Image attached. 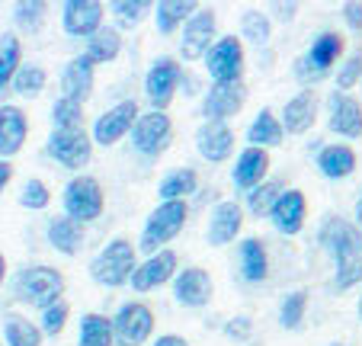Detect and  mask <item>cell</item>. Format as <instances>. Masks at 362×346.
<instances>
[{
  "mask_svg": "<svg viewBox=\"0 0 362 346\" xmlns=\"http://www.w3.org/2000/svg\"><path fill=\"white\" fill-rule=\"evenodd\" d=\"M135 270H138V253L132 247V241H125V238L110 241L90 260V279L96 285H106V289H119V285L132 282Z\"/></svg>",
  "mask_w": 362,
  "mask_h": 346,
  "instance_id": "obj_1",
  "label": "cell"
},
{
  "mask_svg": "<svg viewBox=\"0 0 362 346\" xmlns=\"http://www.w3.org/2000/svg\"><path fill=\"white\" fill-rule=\"evenodd\" d=\"M186 218H189V205L186 202H160L158 209L148 215V221H144L141 228V250L148 253H158V250H167L164 244H170L173 238H177L180 231L186 228Z\"/></svg>",
  "mask_w": 362,
  "mask_h": 346,
  "instance_id": "obj_2",
  "label": "cell"
},
{
  "mask_svg": "<svg viewBox=\"0 0 362 346\" xmlns=\"http://www.w3.org/2000/svg\"><path fill=\"white\" fill-rule=\"evenodd\" d=\"M64 295V276L55 266H29L16 276V299L33 308H52Z\"/></svg>",
  "mask_w": 362,
  "mask_h": 346,
  "instance_id": "obj_3",
  "label": "cell"
},
{
  "mask_svg": "<svg viewBox=\"0 0 362 346\" xmlns=\"http://www.w3.org/2000/svg\"><path fill=\"white\" fill-rule=\"evenodd\" d=\"M343 48H346L343 35L334 33V29H324V33L317 35L315 42H311V48H308L298 62H295V74H298V81L301 83H311V81H321V77H327L330 68L340 62Z\"/></svg>",
  "mask_w": 362,
  "mask_h": 346,
  "instance_id": "obj_4",
  "label": "cell"
},
{
  "mask_svg": "<svg viewBox=\"0 0 362 346\" xmlns=\"http://www.w3.org/2000/svg\"><path fill=\"white\" fill-rule=\"evenodd\" d=\"M62 205H64V215L74 218V221L87 224V221H96L106 209V196H103V186L96 177L90 173H77L68 186H64V196H62Z\"/></svg>",
  "mask_w": 362,
  "mask_h": 346,
  "instance_id": "obj_5",
  "label": "cell"
},
{
  "mask_svg": "<svg viewBox=\"0 0 362 346\" xmlns=\"http://www.w3.org/2000/svg\"><path fill=\"white\" fill-rule=\"evenodd\" d=\"M202 62H205L209 77H212V83H240L244 81L247 54H244L240 39H234V35H221V39L209 48V54H205Z\"/></svg>",
  "mask_w": 362,
  "mask_h": 346,
  "instance_id": "obj_6",
  "label": "cell"
},
{
  "mask_svg": "<svg viewBox=\"0 0 362 346\" xmlns=\"http://www.w3.org/2000/svg\"><path fill=\"white\" fill-rule=\"evenodd\" d=\"M180 81H183V68L177 64V58H170V54L154 58V64H151L148 74H144V96H148L151 109L167 113V106H170L173 96H177Z\"/></svg>",
  "mask_w": 362,
  "mask_h": 346,
  "instance_id": "obj_7",
  "label": "cell"
},
{
  "mask_svg": "<svg viewBox=\"0 0 362 346\" xmlns=\"http://www.w3.org/2000/svg\"><path fill=\"white\" fill-rule=\"evenodd\" d=\"M116 346H144L154 333V311L144 301H125L112 318Z\"/></svg>",
  "mask_w": 362,
  "mask_h": 346,
  "instance_id": "obj_8",
  "label": "cell"
},
{
  "mask_svg": "<svg viewBox=\"0 0 362 346\" xmlns=\"http://www.w3.org/2000/svg\"><path fill=\"white\" fill-rule=\"evenodd\" d=\"M48 154L62 167L81 170L93 157V135L87 129H55L48 135Z\"/></svg>",
  "mask_w": 362,
  "mask_h": 346,
  "instance_id": "obj_9",
  "label": "cell"
},
{
  "mask_svg": "<svg viewBox=\"0 0 362 346\" xmlns=\"http://www.w3.org/2000/svg\"><path fill=\"white\" fill-rule=\"evenodd\" d=\"M138 115H141V109H138L135 100H119L116 106H110L103 115H96L93 132H90V135H93V144H103V148L119 144L132 129H135Z\"/></svg>",
  "mask_w": 362,
  "mask_h": 346,
  "instance_id": "obj_10",
  "label": "cell"
},
{
  "mask_svg": "<svg viewBox=\"0 0 362 346\" xmlns=\"http://www.w3.org/2000/svg\"><path fill=\"white\" fill-rule=\"evenodd\" d=\"M173 138V122L167 113H158V109H151V113H141L138 115L135 129H132V144H135L138 154L144 157H158L167 151Z\"/></svg>",
  "mask_w": 362,
  "mask_h": 346,
  "instance_id": "obj_11",
  "label": "cell"
},
{
  "mask_svg": "<svg viewBox=\"0 0 362 346\" xmlns=\"http://www.w3.org/2000/svg\"><path fill=\"white\" fill-rule=\"evenodd\" d=\"M218 42V16L215 10L199 7L192 20L183 26V39H180V54L186 62H199L209 54V48Z\"/></svg>",
  "mask_w": 362,
  "mask_h": 346,
  "instance_id": "obj_12",
  "label": "cell"
},
{
  "mask_svg": "<svg viewBox=\"0 0 362 346\" xmlns=\"http://www.w3.org/2000/svg\"><path fill=\"white\" fill-rule=\"evenodd\" d=\"M247 103V87L240 83H212L202 100L205 122H228L231 115H238Z\"/></svg>",
  "mask_w": 362,
  "mask_h": 346,
  "instance_id": "obj_13",
  "label": "cell"
},
{
  "mask_svg": "<svg viewBox=\"0 0 362 346\" xmlns=\"http://www.w3.org/2000/svg\"><path fill=\"white\" fill-rule=\"evenodd\" d=\"M103 16L100 0H68L62 7V26L74 39H90L103 29Z\"/></svg>",
  "mask_w": 362,
  "mask_h": 346,
  "instance_id": "obj_14",
  "label": "cell"
},
{
  "mask_svg": "<svg viewBox=\"0 0 362 346\" xmlns=\"http://www.w3.org/2000/svg\"><path fill=\"white\" fill-rule=\"evenodd\" d=\"M177 253L173 250H158V253H151L144 263H138L135 276H132V289L135 292H151V289H160V285L173 282L177 279Z\"/></svg>",
  "mask_w": 362,
  "mask_h": 346,
  "instance_id": "obj_15",
  "label": "cell"
},
{
  "mask_svg": "<svg viewBox=\"0 0 362 346\" xmlns=\"http://www.w3.org/2000/svg\"><path fill=\"white\" fill-rule=\"evenodd\" d=\"M212 292H215V282L202 266H186L173 279V299L183 308H205L212 301Z\"/></svg>",
  "mask_w": 362,
  "mask_h": 346,
  "instance_id": "obj_16",
  "label": "cell"
},
{
  "mask_svg": "<svg viewBox=\"0 0 362 346\" xmlns=\"http://www.w3.org/2000/svg\"><path fill=\"white\" fill-rule=\"evenodd\" d=\"M317 244H321L337 263V260L346 257V253L362 250V234L346 218H327V221L321 224V231H317Z\"/></svg>",
  "mask_w": 362,
  "mask_h": 346,
  "instance_id": "obj_17",
  "label": "cell"
},
{
  "mask_svg": "<svg viewBox=\"0 0 362 346\" xmlns=\"http://www.w3.org/2000/svg\"><path fill=\"white\" fill-rule=\"evenodd\" d=\"M269 151L263 148H244L238 157H234V167H231V183L238 190L250 192L257 186L267 183V173H269Z\"/></svg>",
  "mask_w": 362,
  "mask_h": 346,
  "instance_id": "obj_18",
  "label": "cell"
},
{
  "mask_svg": "<svg viewBox=\"0 0 362 346\" xmlns=\"http://www.w3.org/2000/svg\"><path fill=\"white\" fill-rule=\"evenodd\" d=\"M305 218H308V199H305V192L301 190H286L279 196V202L273 205V212H269L273 228L279 231V234H286V238L301 234Z\"/></svg>",
  "mask_w": 362,
  "mask_h": 346,
  "instance_id": "obj_19",
  "label": "cell"
},
{
  "mask_svg": "<svg viewBox=\"0 0 362 346\" xmlns=\"http://www.w3.org/2000/svg\"><path fill=\"white\" fill-rule=\"evenodd\" d=\"M240 228H244V209H240L234 199H225V202H218L212 209V215H209L205 238H209L212 247H225L238 238Z\"/></svg>",
  "mask_w": 362,
  "mask_h": 346,
  "instance_id": "obj_20",
  "label": "cell"
},
{
  "mask_svg": "<svg viewBox=\"0 0 362 346\" xmlns=\"http://www.w3.org/2000/svg\"><path fill=\"white\" fill-rule=\"evenodd\" d=\"M29 138V119L20 106L4 103L0 106V161H10L13 154H20L23 144Z\"/></svg>",
  "mask_w": 362,
  "mask_h": 346,
  "instance_id": "obj_21",
  "label": "cell"
},
{
  "mask_svg": "<svg viewBox=\"0 0 362 346\" xmlns=\"http://www.w3.org/2000/svg\"><path fill=\"white\" fill-rule=\"evenodd\" d=\"M196 151L209 163L228 161L234 151V132L228 129V122H202L196 129Z\"/></svg>",
  "mask_w": 362,
  "mask_h": 346,
  "instance_id": "obj_22",
  "label": "cell"
},
{
  "mask_svg": "<svg viewBox=\"0 0 362 346\" xmlns=\"http://www.w3.org/2000/svg\"><path fill=\"white\" fill-rule=\"evenodd\" d=\"M93 77H96V64L87 54L71 58L62 71V96H68L74 103H87L90 93H93Z\"/></svg>",
  "mask_w": 362,
  "mask_h": 346,
  "instance_id": "obj_23",
  "label": "cell"
},
{
  "mask_svg": "<svg viewBox=\"0 0 362 346\" xmlns=\"http://www.w3.org/2000/svg\"><path fill=\"white\" fill-rule=\"evenodd\" d=\"M327 125L343 138H362V103L349 93H334Z\"/></svg>",
  "mask_w": 362,
  "mask_h": 346,
  "instance_id": "obj_24",
  "label": "cell"
},
{
  "mask_svg": "<svg viewBox=\"0 0 362 346\" xmlns=\"http://www.w3.org/2000/svg\"><path fill=\"white\" fill-rule=\"evenodd\" d=\"M315 119H317V96L311 87L295 93L292 100L282 106V115H279L282 129L292 132V135H305V132L315 125Z\"/></svg>",
  "mask_w": 362,
  "mask_h": 346,
  "instance_id": "obj_25",
  "label": "cell"
},
{
  "mask_svg": "<svg viewBox=\"0 0 362 346\" xmlns=\"http://www.w3.org/2000/svg\"><path fill=\"white\" fill-rule=\"evenodd\" d=\"M45 238L58 253L74 257V253H81V247H83V224L74 221V218H68V215L52 218L45 228Z\"/></svg>",
  "mask_w": 362,
  "mask_h": 346,
  "instance_id": "obj_26",
  "label": "cell"
},
{
  "mask_svg": "<svg viewBox=\"0 0 362 346\" xmlns=\"http://www.w3.org/2000/svg\"><path fill=\"white\" fill-rule=\"evenodd\" d=\"M282 138H286V129H282L279 115H276L273 109H260L257 119L247 125V148L269 151V148H276V144H282Z\"/></svg>",
  "mask_w": 362,
  "mask_h": 346,
  "instance_id": "obj_27",
  "label": "cell"
},
{
  "mask_svg": "<svg viewBox=\"0 0 362 346\" xmlns=\"http://www.w3.org/2000/svg\"><path fill=\"white\" fill-rule=\"evenodd\" d=\"M238 257H240V276H244L247 282H263V279L269 276V253L260 238L240 241Z\"/></svg>",
  "mask_w": 362,
  "mask_h": 346,
  "instance_id": "obj_28",
  "label": "cell"
},
{
  "mask_svg": "<svg viewBox=\"0 0 362 346\" xmlns=\"http://www.w3.org/2000/svg\"><path fill=\"white\" fill-rule=\"evenodd\" d=\"M317 170L327 180H346L356 170V151L349 144H327L317 154Z\"/></svg>",
  "mask_w": 362,
  "mask_h": 346,
  "instance_id": "obj_29",
  "label": "cell"
},
{
  "mask_svg": "<svg viewBox=\"0 0 362 346\" xmlns=\"http://www.w3.org/2000/svg\"><path fill=\"white\" fill-rule=\"evenodd\" d=\"M196 10H199V4H192V0H160L158 7H154L158 33H164V35L177 33L180 26H186V23L192 20Z\"/></svg>",
  "mask_w": 362,
  "mask_h": 346,
  "instance_id": "obj_30",
  "label": "cell"
},
{
  "mask_svg": "<svg viewBox=\"0 0 362 346\" xmlns=\"http://www.w3.org/2000/svg\"><path fill=\"white\" fill-rule=\"evenodd\" d=\"M199 190V173L192 167H180V170H170L158 186V196L160 202H186V196Z\"/></svg>",
  "mask_w": 362,
  "mask_h": 346,
  "instance_id": "obj_31",
  "label": "cell"
},
{
  "mask_svg": "<svg viewBox=\"0 0 362 346\" xmlns=\"http://www.w3.org/2000/svg\"><path fill=\"white\" fill-rule=\"evenodd\" d=\"M77 346H116V330H112V318L100 311H90L81 318V333H77Z\"/></svg>",
  "mask_w": 362,
  "mask_h": 346,
  "instance_id": "obj_32",
  "label": "cell"
},
{
  "mask_svg": "<svg viewBox=\"0 0 362 346\" xmlns=\"http://www.w3.org/2000/svg\"><path fill=\"white\" fill-rule=\"evenodd\" d=\"M119 52H122V33L116 26H103L100 33L87 39V52L83 54L93 64H110L119 58Z\"/></svg>",
  "mask_w": 362,
  "mask_h": 346,
  "instance_id": "obj_33",
  "label": "cell"
},
{
  "mask_svg": "<svg viewBox=\"0 0 362 346\" xmlns=\"http://www.w3.org/2000/svg\"><path fill=\"white\" fill-rule=\"evenodd\" d=\"M23 68V45L13 33H4L0 35V90L13 83L16 71Z\"/></svg>",
  "mask_w": 362,
  "mask_h": 346,
  "instance_id": "obj_34",
  "label": "cell"
},
{
  "mask_svg": "<svg viewBox=\"0 0 362 346\" xmlns=\"http://www.w3.org/2000/svg\"><path fill=\"white\" fill-rule=\"evenodd\" d=\"M42 327H35L33 321L20 318V314H10L7 321H4V340H7V346H42Z\"/></svg>",
  "mask_w": 362,
  "mask_h": 346,
  "instance_id": "obj_35",
  "label": "cell"
},
{
  "mask_svg": "<svg viewBox=\"0 0 362 346\" xmlns=\"http://www.w3.org/2000/svg\"><path fill=\"white\" fill-rule=\"evenodd\" d=\"M282 192H286V183H282V180H267L263 186H257V190L247 192V212H250L253 218L269 215L273 205L279 202Z\"/></svg>",
  "mask_w": 362,
  "mask_h": 346,
  "instance_id": "obj_36",
  "label": "cell"
},
{
  "mask_svg": "<svg viewBox=\"0 0 362 346\" xmlns=\"http://www.w3.org/2000/svg\"><path fill=\"white\" fill-rule=\"evenodd\" d=\"M305 314H308V292L305 289H295V292H288L286 299H282L279 324L286 327V330H298L301 321H305Z\"/></svg>",
  "mask_w": 362,
  "mask_h": 346,
  "instance_id": "obj_37",
  "label": "cell"
},
{
  "mask_svg": "<svg viewBox=\"0 0 362 346\" xmlns=\"http://www.w3.org/2000/svg\"><path fill=\"white\" fill-rule=\"evenodd\" d=\"M45 83H48L45 68H39V64H23V68L16 71L10 87H13L20 96H39L42 90H45Z\"/></svg>",
  "mask_w": 362,
  "mask_h": 346,
  "instance_id": "obj_38",
  "label": "cell"
},
{
  "mask_svg": "<svg viewBox=\"0 0 362 346\" xmlns=\"http://www.w3.org/2000/svg\"><path fill=\"white\" fill-rule=\"evenodd\" d=\"M240 33H244V39H250L253 45H267L269 35H273V23H269V16L260 13V10H247V13L240 16Z\"/></svg>",
  "mask_w": 362,
  "mask_h": 346,
  "instance_id": "obj_39",
  "label": "cell"
},
{
  "mask_svg": "<svg viewBox=\"0 0 362 346\" xmlns=\"http://www.w3.org/2000/svg\"><path fill=\"white\" fill-rule=\"evenodd\" d=\"M52 122H55V129H83V103L58 96L52 106Z\"/></svg>",
  "mask_w": 362,
  "mask_h": 346,
  "instance_id": "obj_40",
  "label": "cell"
},
{
  "mask_svg": "<svg viewBox=\"0 0 362 346\" xmlns=\"http://www.w3.org/2000/svg\"><path fill=\"white\" fill-rule=\"evenodd\" d=\"M362 282V250L346 253V257L337 260V276L334 285L337 289H353V285Z\"/></svg>",
  "mask_w": 362,
  "mask_h": 346,
  "instance_id": "obj_41",
  "label": "cell"
},
{
  "mask_svg": "<svg viewBox=\"0 0 362 346\" xmlns=\"http://www.w3.org/2000/svg\"><path fill=\"white\" fill-rule=\"evenodd\" d=\"M148 10H151V4H144V0H116V4H112L116 23H119L122 29L138 26V23L148 16Z\"/></svg>",
  "mask_w": 362,
  "mask_h": 346,
  "instance_id": "obj_42",
  "label": "cell"
},
{
  "mask_svg": "<svg viewBox=\"0 0 362 346\" xmlns=\"http://www.w3.org/2000/svg\"><path fill=\"white\" fill-rule=\"evenodd\" d=\"M45 4L42 0H33V4H16V26L23 29V33H39L42 23H45Z\"/></svg>",
  "mask_w": 362,
  "mask_h": 346,
  "instance_id": "obj_43",
  "label": "cell"
},
{
  "mask_svg": "<svg viewBox=\"0 0 362 346\" xmlns=\"http://www.w3.org/2000/svg\"><path fill=\"white\" fill-rule=\"evenodd\" d=\"M48 202H52V192H48V186L42 183V180H26L23 183V192H20V205L29 212H42L48 209Z\"/></svg>",
  "mask_w": 362,
  "mask_h": 346,
  "instance_id": "obj_44",
  "label": "cell"
},
{
  "mask_svg": "<svg viewBox=\"0 0 362 346\" xmlns=\"http://www.w3.org/2000/svg\"><path fill=\"white\" fill-rule=\"evenodd\" d=\"M68 314H71V308L64 305V301H55L52 308H45L42 311V333L45 337H58V333L64 330V324H68Z\"/></svg>",
  "mask_w": 362,
  "mask_h": 346,
  "instance_id": "obj_45",
  "label": "cell"
},
{
  "mask_svg": "<svg viewBox=\"0 0 362 346\" xmlns=\"http://www.w3.org/2000/svg\"><path fill=\"white\" fill-rule=\"evenodd\" d=\"M359 77H362V52H356V54H349L346 62L340 64V71H337V87H340V93L353 90Z\"/></svg>",
  "mask_w": 362,
  "mask_h": 346,
  "instance_id": "obj_46",
  "label": "cell"
},
{
  "mask_svg": "<svg viewBox=\"0 0 362 346\" xmlns=\"http://www.w3.org/2000/svg\"><path fill=\"white\" fill-rule=\"evenodd\" d=\"M250 330H253V321L247 318V314H240V318H231L225 324V333H228V337H234V340H247V337H250Z\"/></svg>",
  "mask_w": 362,
  "mask_h": 346,
  "instance_id": "obj_47",
  "label": "cell"
},
{
  "mask_svg": "<svg viewBox=\"0 0 362 346\" xmlns=\"http://www.w3.org/2000/svg\"><path fill=\"white\" fill-rule=\"evenodd\" d=\"M343 20L353 33H362V4H343Z\"/></svg>",
  "mask_w": 362,
  "mask_h": 346,
  "instance_id": "obj_48",
  "label": "cell"
},
{
  "mask_svg": "<svg viewBox=\"0 0 362 346\" xmlns=\"http://www.w3.org/2000/svg\"><path fill=\"white\" fill-rule=\"evenodd\" d=\"M151 346H189V343H186V340L180 337V333H164V337H158Z\"/></svg>",
  "mask_w": 362,
  "mask_h": 346,
  "instance_id": "obj_49",
  "label": "cell"
},
{
  "mask_svg": "<svg viewBox=\"0 0 362 346\" xmlns=\"http://www.w3.org/2000/svg\"><path fill=\"white\" fill-rule=\"evenodd\" d=\"M10 180H13V163H10V161H0V192L7 190Z\"/></svg>",
  "mask_w": 362,
  "mask_h": 346,
  "instance_id": "obj_50",
  "label": "cell"
},
{
  "mask_svg": "<svg viewBox=\"0 0 362 346\" xmlns=\"http://www.w3.org/2000/svg\"><path fill=\"white\" fill-rule=\"evenodd\" d=\"M273 10L279 13L282 23H292V20H295V10H298V7H295V4H276Z\"/></svg>",
  "mask_w": 362,
  "mask_h": 346,
  "instance_id": "obj_51",
  "label": "cell"
},
{
  "mask_svg": "<svg viewBox=\"0 0 362 346\" xmlns=\"http://www.w3.org/2000/svg\"><path fill=\"white\" fill-rule=\"evenodd\" d=\"M356 228L362 231V192H359V199H356Z\"/></svg>",
  "mask_w": 362,
  "mask_h": 346,
  "instance_id": "obj_52",
  "label": "cell"
},
{
  "mask_svg": "<svg viewBox=\"0 0 362 346\" xmlns=\"http://www.w3.org/2000/svg\"><path fill=\"white\" fill-rule=\"evenodd\" d=\"M4 276H7V260H4V253H0V285H4Z\"/></svg>",
  "mask_w": 362,
  "mask_h": 346,
  "instance_id": "obj_53",
  "label": "cell"
},
{
  "mask_svg": "<svg viewBox=\"0 0 362 346\" xmlns=\"http://www.w3.org/2000/svg\"><path fill=\"white\" fill-rule=\"evenodd\" d=\"M359 318H362V295H359Z\"/></svg>",
  "mask_w": 362,
  "mask_h": 346,
  "instance_id": "obj_54",
  "label": "cell"
},
{
  "mask_svg": "<svg viewBox=\"0 0 362 346\" xmlns=\"http://www.w3.org/2000/svg\"><path fill=\"white\" fill-rule=\"evenodd\" d=\"M330 346H346V343H330Z\"/></svg>",
  "mask_w": 362,
  "mask_h": 346,
  "instance_id": "obj_55",
  "label": "cell"
}]
</instances>
